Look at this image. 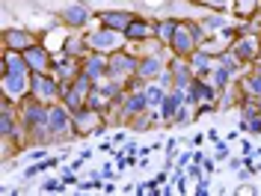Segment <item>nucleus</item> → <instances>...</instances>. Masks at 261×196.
I'll use <instances>...</instances> for the list:
<instances>
[{
    "mask_svg": "<svg viewBox=\"0 0 261 196\" xmlns=\"http://www.w3.org/2000/svg\"><path fill=\"white\" fill-rule=\"evenodd\" d=\"M202 36V30L196 27V24H178V30H175V39H172V48H175V54H181V57H190L196 48V39Z\"/></svg>",
    "mask_w": 261,
    "mask_h": 196,
    "instance_id": "nucleus-1",
    "label": "nucleus"
},
{
    "mask_svg": "<svg viewBox=\"0 0 261 196\" xmlns=\"http://www.w3.org/2000/svg\"><path fill=\"white\" fill-rule=\"evenodd\" d=\"M140 63L134 60V57H125V54H116L113 60H110V68H107V75H113V78H122V75H130V71H137Z\"/></svg>",
    "mask_w": 261,
    "mask_h": 196,
    "instance_id": "nucleus-2",
    "label": "nucleus"
},
{
    "mask_svg": "<svg viewBox=\"0 0 261 196\" xmlns=\"http://www.w3.org/2000/svg\"><path fill=\"white\" fill-rule=\"evenodd\" d=\"M68 128H71V119H68V113L63 107L48 110V134H65Z\"/></svg>",
    "mask_w": 261,
    "mask_h": 196,
    "instance_id": "nucleus-3",
    "label": "nucleus"
},
{
    "mask_svg": "<svg viewBox=\"0 0 261 196\" xmlns=\"http://www.w3.org/2000/svg\"><path fill=\"white\" fill-rule=\"evenodd\" d=\"M101 21H104V27H107V30L125 33L130 27L134 15H128V12H101Z\"/></svg>",
    "mask_w": 261,
    "mask_h": 196,
    "instance_id": "nucleus-4",
    "label": "nucleus"
},
{
    "mask_svg": "<svg viewBox=\"0 0 261 196\" xmlns=\"http://www.w3.org/2000/svg\"><path fill=\"white\" fill-rule=\"evenodd\" d=\"M86 45L95 51H107V48H119V39H116V30H104V33H92L86 39Z\"/></svg>",
    "mask_w": 261,
    "mask_h": 196,
    "instance_id": "nucleus-5",
    "label": "nucleus"
},
{
    "mask_svg": "<svg viewBox=\"0 0 261 196\" xmlns=\"http://www.w3.org/2000/svg\"><path fill=\"white\" fill-rule=\"evenodd\" d=\"M107 68H110V60H104L101 54H95V57H92V60L86 63V68H83V75H86V78H89L92 83H98L101 78H104V75H107Z\"/></svg>",
    "mask_w": 261,
    "mask_h": 196,
    "instance_id": "nucleus-6",
    "label": "nucleus"
},
{
    "mask_svg": "<svg viewBox=\"0 0 261 196\" xmlns=\"http://www.w3.org/2000/svg\"><path fill=\"white\" fill-rule=\"evenodd\" d=\"M33 92H36V98H50L57 92V83L45 78L42 71H33Z\"/></svg>",
    "mask_w": 261,
    "mask_h": 196,
    "instance_id": "nucleus-7",
    "label": "nucleus"
},
{
    "mask_svg": "<svg viewBox=\"0 0 261 196\" xmlns=\"http://www.w3.org/2000/svg\"><path fill=\"white\" fill-rule=\"evenodd\" d=\"M27 89V75H3V92L6 95H24Z\"/></svg>",
    "mask_w": 261,
    "mask_h": 196,
    "instance_id": "nucleus-8",
    "label": "nucleus"
},
{
    "mask_svg": "<svg viewBox=\"0 0 261 196\" xmlns=\"http://www.w3.org/2000/svg\"><path fill=\"white\" fill-rule=\"evenodd\" d=\"M24 57H27V63H30L33 71H45L48 68V54L42 48H36V45H30V48L24 51Z\"/></svg>",
    "mask_w": 261,
    "mask_h": 196,
    "instance_id": "nucleus-9",
    "label": "nucleus"
},
{
    "mask_svg": "<svg viewBox=\"0 0 261 196\" xmlns=\"http://www.w3.org/2000/svg\"><path fill=\"white\" fill-rule=\"evenodd\" d=\"M63 18L68 21V24L81 27V24H86V18H89V12H86V6H81V3H74V6H68V9L63 12Z\"/></svg>",
    "mask_w": 261,
    "mask_h": 196,
    "instance_id": "nucleus-10",
    "label": "nucleus"
},
{
    "mask_svg": "<svg viewBox=\"0 0 261 196\" xmlns=\"http://www.w3.org/2000/svg\"><path fill=\"white\" fill-rule=\"evenodd\" d=\"M6 45H9V48H15V51H27L33 42H30V36H27V33L6 30Z\"/></svg>",
    "mask_w": 261,
    "mask_h": 196,
    "instance_id": "nucleus-11",
    "label": "nucleus"
},
{
    "mask_svg": "<svg viewBox=\"0 0 261 196\" xmlns=\"http://www.w3.org/2000/svg\"><path fill=\"white\" fill-rule=\"evenodd\" d=\"M148 107V98H146V89L143 92H134V95L128 98V104H125V113L134 116V113H140V110H146Z\"/></svg>",
    "mask_w": 261,
    "mask_h": 196,
    "instance_id": "nucleus-12",
    "label": "nucleus"
},
{
    "mask_svg": "<svg viewBox=\"0 0 261 196\" xmlns=\"http://www.w3.org/2000/svg\"><path fill=\"white\" fill-rule=\"evenodd\" d=\"M148 33H151L148 21H143V18H134V21H130V27L125 30V36H128V39H146Z\"/></svg>",
    "mask_w": 261,
    "mask_h": 196,
    "instance_id": "nucleus-13",
    "label": "nucleus"
},
{
    "mask_svg": "<svg viewBox=\"0 0 261 196\" xmlns=\"http://www.w3.org/2000/svg\"><path fill=\"white\" fill-rule=\"evenodd\" d=\"M137 71H140L143 78H161V60H158V57H148V60L140 63Z\"/></svg>",
    "mask_w": 261,
    "mask_h": 196,
    "instance_id": "nucleus-14",
    "label": "nucleus"
},
{
    "mask_svg": "<svg viewBox=\"0 0 261 196\" xmlns=\"http://www.w3.org/2000/svg\"><path fill=\"white\" fill-rule=\"evenodd\" d=\"M175 30H178V24H175V21H161L154 33H158V39H161V42L172 45V39H175Z\"/></svg>",
    "mask_w": 261,
    "mask_h": 196,
    "instance_id": "nucleus-15",
    "label": "nucleus"
},
{
    "mask_svg": "<svg viewBox=\"0 0 261 196\" xmlns=\"http://www.w3.org/2000/svg\"><path fill=\"white\" fill-rule=\"evenodd\" d=\"M146 98H148V107H154V104H161L163 98H166V92H163L161 86H148V89H146Z\"/></svg>",
    "mask_w": 261,
    "mask_h": 196,
    "instance_id": "nucleus-16",
    "label": "nucleus"
},
{
    "mask_svg": "<svg viewBox=\"0 0 261 196\" xmlns=\"http://www.w3.org/2000/svg\"><path fill=\"white\" fill-rule=\"evenodd\" d=\"M190 57H193L196 71H208V65H211V57L208 54H190Z\"/></svg>",
    "mask_w": 261,
    "mask_h": 196,
    "instance_id": "nucleus-17",
    "label": "nucleus"
},
{
    "mask_svg": "<svg viewBox=\"0 0 261 196\" xmlns=\"http://www.w3.org/2000/svg\"><path fill=\"white\" fill-rule=\"evenodd\" d=\"M0 134H3V137L12 134V116L9 113H3V119H0Z\"/></svg>",
    "mask_w": 261,
    "mask_h": 196,
    "instance_id": "nucleus-18",
    "label": "nucleus"
},
{
    "mask_svg": "<svg viewBox=\"0 0 261 196\" xmlns=\"http://www.w3.org/2000/svg\"><path fill=\"white\" fill-rule=\"evenodd\" d=\"M238 54H241V57H252V42H244V45H238Z\"/></svg>",
    "mask_w": 261,
    "mask_h": 196,
    "instance_id": "nucleus-19",
    "label": "nucleus"
},
{
    "mask_svg": "<svg viewBox=\"0 0 261 196\" xmlns=\"http://www.w3.org/2000/svg\"><path fill=\"white\" fill-rule=\"evenodd\" d=\"M42 187H45L48 193H60V190H63V187H60V181H45Z\"/></svg>",
    "mask_w": 261,
    "mask_h": 196,
    "instance_id": "nucleus-20",
    "label": "nucleus"
},
{
    "mask_svg": "<svg viewBox=\"0 0 261 196\" xmlns=\"http://www.w3.org/2000/svg\"><path fill=\"white\" fill-rule=\"evenodd\" d=\"M158 81H161V86H169V83H172V75H169V71H161Z\"/></svg>",
    "mask_w": 261,
    "mask_h": 196,
    "instance_id": "nucleus-21",
    "label": "nucleus"
},
{
    "mask_svg": "<svg viewBox=\"0 0 261 196\" xmlns=\"http://www.w3.org/2000/svg\"><path fill=\"white\" fill-rule=\"evenodd\" d=\"M205 24H208V27H223V18H208Z\"/></svg>",
    "mask_w": 261,
    "mask_h": 196,
    "instance_id": "nucleus-22",
    "label": "nucleus"
},
{
    "mask_svg": "<svg viewBox=\"0 0 261 196\" xmlns=\"http://www.w3.org/2000/svg\"><path fill=\"white\" fill-rule=\"evenodd\" d=\"M211 3H228V0H211Z\"/></svg>",
    "mask_w": 261,
    "mask_h": 196,
    "instance_id": "nucleus-23",
    "label": "nucleus"
},
{
    "mask_svg": "<svg viewBox=\"0 0 261 196\" xmlns=\"http://www.w3.org/2000/svg\"><path fill=\"white\" fill-rule=\"evenodd\" d=\"M258 75H261V60H258Z\"/></svg>",
    "mask_w": 261,
    "mask_h": 196,
    "instance_id": "nucleus-24",
    "label": "nucleus"
}]
</instances>
